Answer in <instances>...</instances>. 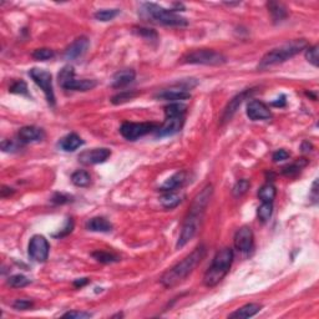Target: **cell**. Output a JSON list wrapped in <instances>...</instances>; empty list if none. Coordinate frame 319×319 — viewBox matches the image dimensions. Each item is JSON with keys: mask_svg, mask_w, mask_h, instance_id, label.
I'll return each instance as SVG.
<instances>
[{"mask_svg": "<svg viewBox=\"0 0 319 319\" xmlns=\"http://www.w3.org/2000/svg\"><path fill=\"white\" fill-rule=\"evenodd\" d=\"M247 116L252 121H258V120H267L272 117V112L268 109L266 104H263L260 100H252L247 105Z\"/></svg>", "mask_w": 319, "mask_h": 319, "instance_id": "16", "label": "cell"}, {"mask_svg": "<svg viewBox=\"0 0 319 319\" xmlns=\"http://www.w3.org/2000/svg\"><path fill=\"white\" fill-rule=\"evenodd\" d=\"M185 198V193L181 190H176V191H168V192H165V195L161 197L160 202L162 205L163 208L166 210H172V208H176Z\"/></svg>", "mask_w": 319, "mask_h": 319, "instance_id": "20", "label": "cell"}, {"mask_svg": "<svg viewBox=\"0 0 319 319\" xmlns=\"http://www.w3.org/2000/svg\"><path fill=\"white\" fill-rule=\"evenodd\" d=\"M92 257H94L95 260L97 261V262L105 263V265H107V263H114V262H117V261H120L119 256L114 255V253L105 252V251H96V252L92 253Z\"/></svg>", "mask_w": 319, "mask_h": 319, "instance_id": "29", "label": "cell"}, {"mask_svg": "<svg viewBox=\"0 0 319 319\" xmlns=\"http://www.w3.org/2000/svg\"><path fill=\"white\" fill-rule=\"evenodd\" d=\"M227 61L225 55L220 51L212 49H198L188 52L182 59L185 64H196V65H211V66H218L223 65Z\"/></svg>", "mask_w": 319, "mask_h": 319, "instance_id": "7", "label": "cell"}, {"mask_svg": "<svg viewBox=\"0 0 319 319\" xmlns=\"http://www.w3.org/2000/svg\"><path fill=\"white\" fill-rule=\"evenodd\" d=\"M14 193V190L10 187H6V186H2V190H1V197H6V195H11Z\"/></svg>", "mask_w": 319, "mask_h": 319, "instance_id": "48", "label": "cell"}, {"mask_svg": "<svg viewBox=\"0 0 319 319\" xmlns=\"http://www.w3.org/2000/svg\"><path fill=\"white\" fill-rule=\"evenodd\" d=\"M268 10H270L271 15H272L273 20L275 22L282 21L286 17L288 16V11L287 7L282 4V2H277V1H270L267 2Z\"/></svg>", "mask_w": 319, "mask_h": 319, "instance_id": "25", "label": "cell"}, {"mask_svg": "<svg viewBox=\"0 0 319 319\" xmlns=\"http://www.w3.org/2000/svg\"><path fill=\"white\" fill-rule=\"evenodd\" d=\"M82 145H84V141L81 140V137H80L79 135L74 134V132L64 136L59 142L60 149L64 150V151L66 152L75 151V150H77L80 146H82Z\"/></svg>", "mask_w": 319, "mask_h": 319, "instance_id": "22", "label": "cell"}, {"mask_svg": "<svg viewBox=\"0 0 319 319\" xmlns=\"http://www.w3.org/2000/svg\"><path fill=\"white\" fill-rule=\"evenodd\" d=\"M233 262L232 248H222L213 257L212 265L210 266L203 276V283L206 287H215L226 277Z\"/></svg>", "mask_w": 319, "mask_h": 319, "instance_id": "5", "label": "cell"}, {"mask_svg": "<svg viewBox=\"0 0 319 319\" xmlns=\"http://www.w3.org/2000/svg\"><path fill=\"white\" fill-rule=\"evenodd\" d=\"M250 181L246 180V178H242V180L237 181L236 185L233 186V190H232V195L235 197H241V196L245 195L248 190H250Z\"/></svg>", "mask_w": 319, "mask_h": 319, "instance_id": "33", "label": "cell"}, {"mask_svg": "<svg viewBox=\"0 0 319 319\" xmlns=\"http://www.w3.org/2000/svg\"><path fill=\"white\" fill-rule=\"evenodd\" d=\"M71 182L77 187H86L91 182V176L86 171L79 170L71 175Z\"/></svg>", "mask_w": 319, "mask_h": 319, "instance_id": "28", "label": "cell"}, {"mask_svg": "<svg viewBox=\"0 0 319 319\" xmlns=\"http://www.w3.org/2000/svg\"><path fill=\"white\" fill-rule=\"evenodd\" d=\"M183 124H185V119L183 116H173V117H166L165 122L162 126H160L156 130L157 137H166L172 136L180 132L182 130Z\"/></svg>", "mask_w": 319, "mask_h": 319, "instance_id": "14", "label": "cell"}, {"mask_svg": "<svg viewBox=\"0 0 319 319\" xmlns=\"http://www.w3.org/2000/svg\"><path fill=\"white\" fill-rule=\"evenodd\" d=\"M89 283V278H79V280L74 281V286L75 287H84L85 285H87Z\"/></svg>", "mask_w": 319, "mask_h": 319, "instance_id": "47", "label": "cell"}, {"mask_svg": "<svg viewBox=\"0 0 319 319\" xmlns=\"http://www.w3.org/2000/svg\"><path fill=\"white\" fill-rule=\"evenodd\" d=\"M1 150L4 152H14L19 150V146L15 142H12L11 140H4L1 142Z\"/></svg>", "mask_w": 319, "mask_h": 319, "instance_id": "43", "label": "cell"}, {"mask_svg": "<svg viewBox=\"0 0 319 319\" xmlns=\"http://www.w3.org/2000/svg\"><path fill=\"white\" fill-rule=\"evenodd\" d=\"M307 47V41L305 39H298L288 41L286 44L281 45V46L272 49L268 51L265 56L261 59L260 64H258V70H266L268 67L276 66L278 64L287 61V60L292 59L297 54H300L302 50Z\"/></svg>", "mask_w": 319, "mask_h": 319, "instance_id": "4", "label": "cell"}, {"mask_svg": "<svg viewBox=\"0 0 319 319\" xmlns=\"http://www.w3.org/2000/svg\"><path fill=\"white\" fill-rule=\"evenodd\" d=\"M193 79H190V81L181 82V84L173 85L168 89H163L155 95V99L157 100H167V101H177V100H186L190 99L191 94L188 90L191 87L196 86L197 84H191Z\"/></svg>", "mask_w": 319, "mask_h": 319, "instance_id": "10", "label": "cell"}, {"mask_svg": "<svg viewBox=\"0 0 319 319\" xmlns=\"http://www.w3.org/2000/svg\"><path fill=\"white\" fill-rule=\"evenodd\" d=\"M31 56L35 60H39V61H46V60L52 59L55 56L54 50L46 49V47H41V49L34 50V52L31 54Z\"/></svg>", "mask_w": 319, "mask_h": 319, "instance_id": "34", "label": "cell"}, {"mask_svg": "<svg viewBox=\"0 0 319 319\" xmlns=\"http://www.w3.org/2000/svg\"><path fill=\"white\" fill-rule=\"evenodd\" d=\"M306 59L313 66H318V45H313V46L307 47V50H306Z\"/></svg>", "mask_w": 319, "mask_h": 319, "instance_id": "36", "label": "cell"}, {"mask_svg": "<svg viewBox=\"0 0 319 319\" xmlns=\"http://www.w3.org/2000/svg\"><path fill=\"white\" fill-rule=\"evenodd\" d=\"M45 139L44 130L36 126H24L17 132V140L20 144H32V142H39Z\"/></svg>", "mask_w": 319, "mask_h": 319, "instance_id": "17", "label": "cell"}, {"mask_svg": "<svg viewBox=\"0 0 319 319\" xmlns=\"http://www.w3.org/2000/svg\"><path fill=\"white\" fill-rule=\"evenodd\" d=\"M49 242H47V240L44 236L36 235L30 240L27 253H29V257L31 258L32 261H35V262H46L47 257H49Z\"/></svg>", "mask_w": 319, "mask_h": 319, "instance_id": "11", "label": "cell"}, {"mask_svg": "<svg viewBox=\"0 0 319 319\" xmlns=\"http://www.w3.org/2000/svg\"><path fill=\"white\" fill-rule=\"evenodd\" d=\"M30 283H31V281L22 275L11 276V277H9V280H7V285L12 288L26 287V286L30 285Z\"/></svg>", "mask_w": 319, "mask_h": 319, "instance_id": "32", "label": "cell"}, {"mask_svg": "<svg viewBox=\"0 0 319 319\" xmlns=\"http://www.w3.org/2000/svg\"><path fill=\"white\" fill-rule=\"evenodd\" d=\"M186 110H187V105L186 104H182V102H172V104L165 106V116H183Z\"/></svg>", "mask_w": 319, "mask_h": 319, "instance_id": "27", "label": "cell"}, {"mask_svg": "<svg viewBox=\"0 0 319 319\" xmlns=\"http://www.w3.org/2000/svg\"><path fill=\"white\" fill-rule=\"evenodd\" d=\"M286 104H287V100H286V96L285 95H282V96L281 97H278L277 100H276V101H273L272 102V105L273 106H280V107H283V106H286Z\"/></svg>", "mask_w": 319, "mask_h": 319, "instance_id": "46", "label": "cell"}, {"mask_svg": "<svg viewBox=\"0 0 319 319\" xmlns=\"http://www.w3.org/2000/svg\"><path fill=\"white\" fill-rule=\"evenodd\" d=\"M86 230L91 232H110L112 230V225L106 218L94 217L86 222Z\"/></svg>", "mask_w": 319, "mask_h": 319, "instance_id": "23", "label": "cell"}, {"mask_svg": "<svg viewBox=\"0 0 319 319\" xmlns=\"http://www.w3.org/2000/svg\"><path fill=\"white\" fill-rule=\"evenodd\" d=\"M136 34H139L140 36L145 37L147 40H156L157 39V34L156 31L151 29H145V27H137V29L134 30Z\"/></svg>", "mask_w": 319, "mask_h": 319, "instance_id": "39", "label": "cell"}, {"mask_svg": "<svg viewBox=\"0 0 319 319\" xmlns=\"http://www.w3.org/2000/svg\"><path fill=\"white\" fill-rule=\"evenodd\" d=\"M29 76L31 77L32 81L42 90V92L46 96L47 102L51 106H55V94L54 87H52V76L47 70L39 69V67H32L29 71Z\"/></svg>", "mask_w": 319, "mask_h": 319, "instance_id": "8", "label": "cell"}, {"mask_svg": "<svg viewBox=\"0 0 319 319\" xmlns=\"http://www.w3.org/2000/svg\"><path fill=\"white\" fill-rule=\"evenodd\" d=\"M136 76V72L132 69H124L117 71L116 74L112 77V87L115 89H119V87H124L126 85L131 84L135 80Z\"/></svg>", "mask_w": 319, "mask_h": 319, "instance_id": "21", "label": "cell"}, {"mask_svg": "<svg viewBox=\"0 0 319 319\" xmlns=\"http://www.w3.org/2000/svg\"><path fill=\"white\" fill-rule=\"evenodd\" d=\"M252 94V91L251 90H246V91L241 92V94H238L237 96L233 97L232 100L230 101V104L227 105V107L225 109V111H223L222 114V117H221V124H225V122L230 121L231 119L233 117V115L236 114V111L238 110V107L241 106V104L243 102V100L246 99V97L248 96V95Z\"/></svg>", "mask_w": 319, "mask_h": 319, "instance_id": "19", "label": "cell"}, {"mask_svg": "<svg viewBox=\"0 0 319 319\" xmlns=\"http://www.w3.org/2000/svg\"><path fill=\"white\" fill-rule=\"evenodd\" d=\"M139 15L146 21L165 25V26L182 27L188 25L187 19L178 15L175 10H168L166 7L160 6L159 4H155V2H144V4H141Z\"/></svg>", "mask_w": 319, "mask_h": 319, "instance_id": "3", "label": "cell"}, {"mask_svg": "<svg viewBox=\"0 0 319 319\" xmlns=\"http://www.w3.org/2000/svg\"><path fill=\"white\" fill-rule=\"evenodd\" d=\"M206 256V247L203 245L198 246L197 248L192 251L187 257L183 258L181 262L173 266L168 271H166L160 278V282L163 287L172 288L175 286L180 285L182 281H185L188 277V275L193 272L196 267L202 262V260Z\"/></svg>", "mask_w": 319, "mask_h": 319, "instance_id": "2", "label": "cell"}, {"mask_svg": "<svg viewBox=\"0 0 319 319\" xmlns=\"http://www.w3.org/2000/svg\"><path fill=\"white\" fill-rule=\"evenodd\" d=\"M305 159H301L300 161H297L296 163H293V165H290L287 166V167L283 168V175L286 176H296L297 173L301 172V170H302V167H305L306 165H307V161H303Z\"/></svg>", "mask_w": 319, "mask_h": 319, "instance_id": "35", "label": "cell"}, {"mask_svg": "<svg viewBox=\"0 0 319 319\" xmlns=\"http://www.w3.org/2000/svg\"><path fill=\"white\" fill-rule=\"evenodd\" d=\"M120 14L119 9H102V10H97L94 14L95 19L99 20V21H110L114 17H116L117 15Z\"/></svg>", "mask_w": 319, "mask_h": 319, "instance_id": "31", "label": "cell"}, {"mask_svg": "<svg viewBox=\"0 0 319 319\" xmlns=\"http://www.w3.org/2000/svg\"><path fill=\"white\" fill-rule=\"evenodd\" d=\"M235 247L240 252H250L253 247V232L252 228L243 226L235 235Z\"/></svg>", "mask_w": 319, "mask_h": 319, "instance_id": "13", "label": "cell"}, {"mask_svg": "<svg viewBox=\"0 0 319 319\" xmlns=\"http://www.w3.org/2000/svg\"><path fill=\"white\" fill-rule=\"evenodd\" d=\"M135 92H130V91H124V92H120V94L115 95L114 97L111 99L112 104L117 105V104H122V102L125 101H129V100H131L132 97L135 96Z\"/></svg>", "mask_w": 319, "mask_h": 319, "instance_id": "38", "label": "cell"}, {"mask_svg": "<svg viewBox=\"0 0 319 319\" xmlns=\"http://www.w3.org/2000/svg\"><path fill=\"white\" fill-rule=\"evenodd\" d=\"M72 228H74V221H72V218H69V220L66 221V225H65V227L62 228V230L60 231L59 233H55L54 237H56V238L64 237V236L69 235V233L71 232Z\"/></svg>", "mask_w": 319, "mask_h": 319, "instance_id": "42", "label": "cell"}, {"mask_svg": "<svg viewBox=\"0 0 319 319\" xmlns=\"http://www.w3.org/2000/svg\"><path fill=\"white\" fill-rule=\"evenodd\" d=\"M9 91L11 94H17V95H26L29 96V92H27V86L22 80H19V81H15L14 84L10 86Z\"/></svg>", "mask_w": 319, "mask_h": 319, "instance_id": "37", "label": "cell"}, {"mask_svg": "<svg viewBox=\"0 0 319 319\" xmlns=\"http://www.w3.org/2000/svg\"><path fill=\"white\" fill-rule=\"evenodd\" d=\"M277 195V190H276L275 185L271 182H267L266 185H263L262 187L258 191V197L262 202H273V200L276 198Z\"/></svg>", "mask_w": 319, "mask_h": 319, "instance_id": "26", "label": "cell"}, {"mask_svg": "<svg viewBox=\"0 0 319 319\" xmlns=\"http://www.w3.org/2000/svg\"><path fill=\"white\" fill-rule=\"evenodd\" d=\"M64 318H71V319H85L92 317L91 313L89 312H77V311H71V312H67L65 315H62Z\"/></svg>", "mask_w": 319, "mask_h": 319, "instance_id": "41", "label": "cell"}, {"mask_svg": "<svg viewBox=\"0 0 319 319\" xmlns=\"http://www.w3.org/2000/svg\"><path fill=\"white\" fill-rule=\"evenodd\" d=\"M159 129L154 122H124L120 127V134L129 141H136L140 137L156 131Z\"/></svg>", "mask_w": 319, "mask_h": 319, "instance_id": "9", "label": "cell"}, {"mask_svg": "<svg viewBox=\"0 0 319 319\" xmlns=\"http://www.w3.org/2000/svg\"><path fill=\"white\" fill-rule=\"evenodd\" d=\"M190 173L187 171H180V172H176L175 175L171 176L168 180H166V182L161 186L160 190L163 192H168V191H176L182 188L186 183L190 182Z\"/></svg>", "mask_w": 319, "mask_h": 319, "instance_id": "18", "label": "cell"}, {"mask_svg": "<svg viewBox=\"0 0 319 319\" xmlns=\"http://www.w3.org/2000/svg\"><path fill=\"white\" fill-rule=\"evenodd\" d=\"M111 156V151L106 147H99V149H91L87 151L81 152L79 155V162L82 165H97V163L105 162Z\"/></svg>", "mask_w": 319, "mask_h": 319, "instance_id": "12", "label": "cell"}, {"mask_svg": "<svg viewBox=\"0 0 319 319\" xmlns=\"http://www.w3.org/2000/svg\"><path fill=\"white\" fill-rule=\"evenodd\" d=\"M212 185H207L206 187L202 188V191L192 201L190 211H188L187 216H186L185 221L182 223V227H181V233L180 237H178L176 248L180 250V248L185 247L197 235L198 230L201 227V223H202L203 216H205L206 208H207L211 197H212Z\"/></svg>", "mask_w": 319, "mask_h": 319, "instance_id": "1", "label": "cell"}, {"mask_svg": "<svg viewBox=\"0 0 319 319\" xmlns=\"http://www.w3.org/2000/svg\"><path fill=\"white\" fill-rule=\"evenodd\" d=\"M290 156H291L290 152L286 151V150H283V149H281V150H277V151L273 154L272 159H273V161H275V162H281V161H285V160L290 159Z\"/></svg>", "mask_w": 319, "mask_h": 319, "instance_id": "44", "label": "cell"}, {"mask_svg": "<svg viewBox=\"0 0 319 319\" xmlns=\"http://www.w3.org/2000/svg\"><path fill=\"white\" fill-rule=\"evenodd\" d=\"M71 201V197L70 196H66V195H62V193H56V195H54V197H52V202L54 203H57V205H64V203H67Z\"/></svg>", "mask_w": 319, "mask_h": 319, "instance_id": "45", "label": "cell"}, {"mask_svg": "<svg viewBox=\"0 0 319 319\" xmlns=\"http://www.w3.org/2000/svg\"><path fill=\"white\" fill-rule=\"evenodd\" d=\"M74 75L75 71L72 66L67 65V66L62 67V70H60L59 75H57L60 86L65 90H72V91H89V90H92L97 85L96 80H76L74 77Z\"/></svg>", "mask_w": 319, "mask_h": 319, "instance_id": "6", "label": "cell"}, {"mask_svg": "<svg viewBox=\"0 0 319 319\" xmlns=\"http://www.w3.org/2000/svg\"><path fill=\"white\" fill-rule=\"evenodd\" d=\"M34 306V302L29 300H16L12 305V308L16 311H26Z\"/></svg>", "mask_w": 319, "mask_h": 319, "instance_id": "40", "label": "cell"}, {"mask_svg": "<svg viewBox=\"0 0 319 319\" xmlns=\"http://www.w3.org/2000/svg\"><path fill=\"white\" fill-rule=\"evenodd\" d=\"M261 310H262V306L258 303H248L230 315V318H251L257 315Z\"/></svg>", "mask_w": 319, "mask_h": 319, "instance_id": "24", "label": "cell"}, {"mask_svg": "<svg viewBox=\"0 0 319 319\" xmlns=\"http://www.w3.org/2000/svg\"><path fill=\"white\" fill-rule=\"evenodd\" d=\"M90 46V41L86 36H80L75 39L65 50V59L66 60H76L81 57L87 51Z\"/></svg>", "mask_w": 319, "mask_h": 319, "instance_id": "15", "label": "cell"}, {"mask_svg": "<svg viewBox=\"0 0 319 319\" xmlns=\"http://www.w3.org/2000/svg\"><path fill=\"white\" fill-rule=\"evenodd\" d=\"M272 213H273L272 202H262V205H261L257 210L258 218H260L261 222L263 223H266L271 217H272Z\"/></svg>", "mask_w": 319, "mask_h": 319, "instance_id": "30", "label": "cell"}]
</instances>
